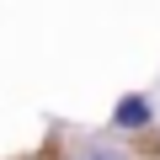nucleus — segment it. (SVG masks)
<instances>
[{
	"mask_svg": "<svg viewBox=\"0 0 160 160\" xmlns=\"http://www.w3.org/2000/svg\"><path fill=\"white\" fill-rule=\"evenodd\" d=\"M69 160H133V149L118 144V139H80Z\"/></svg>",
	"mask_w": 160,
	"mask_h": 160,
	"instance_id": "obj_2",
	"label": "nucleus"
},
{
	"mask_svg": "<svg viewBox=\"0 0 160 160\" xmlns=\"http://www.w3.org/2000/svg\"><path fill=\"white\" fill-rule=\"evenodd\" d=\"M149 123H155V102H149V96H139V91H133V96H123V102L112 107V128H118V133H144Z\"/></svg>",
	"mask_w": 160,
	"mask_h": 160,
	"instance_id": "obj_1",
	"label": "nucleus"
}]
</instances>
